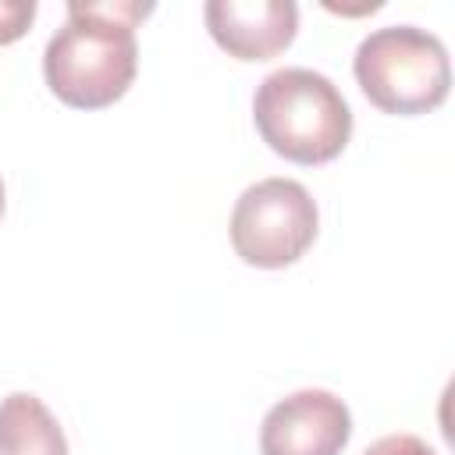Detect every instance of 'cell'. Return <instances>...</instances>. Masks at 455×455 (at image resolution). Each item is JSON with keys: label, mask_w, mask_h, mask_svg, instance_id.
Segmentation results:
<instances>
[{"label": "cell", "mask_w": 455, "mask_h": 455, "mask_svg": "<svg viewBox=\"0 0 455 455\" xmlns=\"http://www.w3.org/2000/svg\"><path fill=\"white\" fill-rule=\"evenodd\" d=\"M36 18V0H0V46L18 43Z\"/></svg>", "instance_id": "cell-8"}, {"label": "cell", "mask_w": 455, "mask_h": 455, "mask_svg": "<svg viewBox=\"0 0 455 455\" xmlns=\"http://www.w3.org/2000/svg\"><path fill=\"white\" fill-rule=\"evenodd\" d=\"M363 455H437V451L416 434H387V437H377Z\"/></svg>", "instance_id": "cell-9"}, {"label": "cell", "mask_w": 455, "mask_h": 455, "mask_svg": "<svg viewBox=\"0 0 455 455\" xmlns=\"http://www.w3.org/2000/svg\"><path fill=\"white\" fill-rule=\"evenodd\" d=\"M348 437V405L327 387H302L267 409L259 423V455H341Z\"/></svg>", "instance_id": "cell-5"}, {"label": "cell", "mask_w": 455, "mask_h": 455, "mask_svg": "<svg viewBox=\"0 0 455 455\" xmlns=\"http://www.w3.org/2000/svg\"><path fill=\"white\" fill-rule=\"evenodd\" d=\"M203 18L213 43L235 60H270L299 32V7L291 0H210Z\"/></svg>", "instance_id": "cell-6"}, {"label": "cell", "mask_w": 455, "mask_h": 455, "mask_svg": "<svg viewBox=\"0 0 455 455\" xmlns=\"http://www.w3.org/2000/svg\"><path fill=\"white\" fill-rule=\"evenodd\" d=\"M320 231V210L295 178H263L249 185L231 210V249L242 263L281 270L299 263Z\"/></svg>", "instance_id": "cell-4"}, {"label": "cell", "mask_w": 455, "mask_h": 455, "mask_svg": "<svg viewBox=\"0 0 455 455\" xmlns=\"http://www.w3.org/2000/svg\"><path fill=\"white\" fill-rule=\"evenodd\" d=\"M0 455H71L57 416L39 395L11 391L0 398Z\"/></svg>", "instance_id": "cell-7"}, {"label": "cell", "mask_w": 455, "mask_h": 455, "mask_svg": "<svg viewBox=\"0 0 455 455\" xmlns=\"http://www.w3.org/2000/svg\"><path fill=\"white\" fill-rule=\"evenodd\" d=\"M259 139L284 160L320 167L352 139V107L341 89L313 68H277L252 96Z\"/></svg>", "instance_id": "cell-2"}, {"label": "cell", "mask_w": 455, "mask_h": 455, "mask_svg": "<svg viewBox=\"0 0 455 455\" xmlns=\"http://www.w3.org/2000/svg\"><path fill=\"white\" fill-rule=\"evenodd\" d=\"M153 14L139 0H71L68 21L46 39L43 78L50 92L75 110L117 103L139 71L135 25Z\"/></svg>", "instance_id": "cell-1"}, {"label": "cell", "mask_w": 455, "mask_h": 455, "mask_svg": "<svg viewBox=\"0 0 455 455\" xmlns=\"http://www.w3.org/2000/svg\"><path fill=\"white\" fill-rule=\"evenodd\" d=\"M352 75L363 96L395 117L430 114L451 89L448 50L419 25H384L363 36L352 57Z\"/></svg>", "instance_id": "cell-3"}, {"label": "cell", "mask_w": 455, "mask_h": 455, "mask_svg": "<svg viewBox=\"0 0 455 455\" xmlns=\"http://www.w3.org/2000/svg\"><path fill=\"white\" fill-rule=\"evenodd\" d=\"M4 206H7V196H4V181H0V217H4Z\"/></svg>", "instance_id": "cell-10"}]
</instances>
